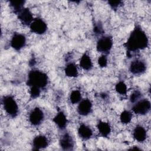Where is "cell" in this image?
Instances as JSON below:
<instances>
[{"label":"cell","instance_id":"1","mask_svg":"<svg viewBox=\"0 0 151 151\" xmlns=\"http://www.w3.org/2000/svg\"><path fill=\"white\" fill-rule=\"evenodd\" d=\"M149 40L145 32L139 26H136L130 33L124 45L130 54L143 50L148 46Z\"/></svg>","mask_w":151,"mask_h":151},{"label":"cell","instance_id":"2","mask_svg":"<svg viewBox=\"0 0 151 151\" xmlns=\"http://www.w3.org/2000/svg\"><path fill=\"white\" fill-rule=\"evenodd\" d=\"M27 83L30 87H36L41 89L47 86L48 77L45 73L41 71L32 70L28 73Z\"/></svg>","mask_w":151,"mask_h":151},{"label":"cell","instance_id":"3","mask_svg":"<svg viewBox=\"0 0 151 151\" xmlns=\"http://www.w3.org/2000/svg\"><path fill=\"white\" fill-rule=\"evenodd\" d=\"M2 104L6 114L11 117H15L18 114V106L14 97L11 96H5L2 99Z\"/></svg>","mask_w":151,"mask_h":151},{"label":"cell","instance_id":"4","mask_svg":"<svg viewBox=\"0 0 151 151\" xmlns=\"http://www.w3.org/2000/svg\"><path fill=\"white\" fill-rule=\"evenodd\" d=\"M113 39L110 36L105 35L100 38L96 44L97 50L104 54H107L113 46Z\"/></svg>","mask_w":151,"mask_h":151},{"label":"cell","instance_id":"5","mask_svg":"<svg viewBox=\"0 0 151 151\" xmlns=\"http://www.w3.org/2000/svg\"><path fill=\"white\" fill-rule=\"evenodd\" d=\"M150 110V102L147 99H140L132 107V111L140 115L147 114Z\"/></svg>","mask_w":151,"mask_h":151},{"label":"cell","instance_id":"6","mask_svg":"<svg viewBox=\"0 0 151 151\" xmlns=\"http://www.w3.org/2000/svg\"><path fill=\"white\" fill-rule=\"evenodd\" d=\"M31 31L37 34H43L47 29V25L45 22L40 18H34L29 25Z\"/></svg>","mask_w":151,"mask_h":151},{"label":"cell","instance_id":"7","mask_svg":"<svg viewBox=\"0 0 151 151\" xmlns=\"http://www.w3.org/2000/svg\"><path fill=\"white\" fill-rule=\"evenodd\" d=\"M44 119V114L42 110L38 107L33 109L29 115V122L33 126L40 125Z\"/></svg>","mask_w":151,"mask_h":151},{"label":"cell","instance_id":"8","mask_svg":"<svg viewBox=\"0 0 151 151\" xmlns=\"http://www.w3.org/2000/svg\"><path fill=\"white\" fill-rule=\"evenodd\" d=\"M11 46L17 51H19L24 48L26 44V38L24 35L20 33L14 34L10 41Z\"/></svg>","mask_w":151,"mask_h":151},{"label":"cell","instance_id":"9","mask_svg":"<svg viewBox=\"0 0 151 151\" xmlns=\"http://www.w3.org/2000/svg\"><path fill=\"white\" fill-rule=\"evenodd\" d=\"M147 68L146 63L141 60L133 61L129 67L130 71L134 75H140L144 73Z\"/></svg>","mask_w":151,"mask_h":151},{"label":"cell","instance_id":"10","mask_svg":"<svg viewBox=\"0 0 151 151\" xmlns=\"http://www.w3.org/2000/svg\"><path fill=\"white\" fill-rule=\"evenodd\" d=\"M59 145L63 150H70L73 149L74 142L71 136L69 133H65L61 137Z\"/></svg>","mask_w":151,"mask_h":151},{"label":"cell","instance_id":"11","mask_svg":"<svg viewBox=\"0 0 151 151\" xmlns=\"http://www.w3.org/2000/svg\"><path fill=\"white\" fill-rule=\"evenodd\" d=\"M17 15L21 22L26 25L29 26L34 19L31 11L28 8L25 7Z\"/></svg>","mask_w":151,"mask_h":151},{"label":"cell","instance_id":"12","mask_svg":"<svg viewBox=\"0 0 151 151\" xmlns=\"http://www.w3.org/2000/svg\"><path fill=\"white\" fill-rule=\"evenodd\" d=\"M92 110V103L87 99L81 100L77 107V111L81 116H87L90 114Z\"/></svg>","mask_w":151,"mask_h":151},{"label":"cell","instance_id":"13","mask_svg":"<svg viewBox=\"0 0 151 151\" xmlns=\"http://www.w3.org/2000/svg\"><path fill=\"white\" fill-rule=\"evenodd\" d=\"M48 145V140L46 136L40 134L35 137L32 140V147L34 150H40L44 149Z\"/></svg>","mask_w":151,"mask_h":151},{"label":"cell","instance_id":"14","mask_svg":"<svg viewBox=\"0 0 151 151\" xmlns=\"http://www.w3.org/2000/svg\"><path fill=\"white\" fill-rule=\"evenodd\" d=\"M133 136L136 141L139 142H143L146 140L147 137L146 130L143 126L138 125L134 129Z\"/></svg>","mask_w":151,"mask_h":151},{"label":"cell","instance_id":"15","mask_svg":"<svg viewBox=\"0 0 151 151\" xmlns=\"http://www.w3.org/2000/svg\"><path fill=\"white\" fill-rule=\"evenodd\" d=\"M78 134L83 140L90 139L93 135L91 129L85 124H81L78 128Z\"/></svg>","mask_w":151,"mask_h":151},{"label":"cell","instance_id":"16","mask_svg":"<svg viewBox=\"0 0 151 151\" xmlns=\"http://www.w3.org/2000/svg\"><path fill=\"white\" fill-rule=\"evenodd\" d=\"M53 122L60 129H64L67 124V119L65 114L61 111H58L53 118Z\"/></svg>","mask_w":151,"mask_h":151},{"label":"cell","instance_id":"17","mask_svg":"<svg viewBox=\"0 0 151 151\" xmlns=\"http://www.w3.org/2000/svg\"><path fill=\"white\" fill-rule=\"evenodd\" d=\"M97 129L99 133L103 137H107L111 132V127L110 124L103 121H99L97 124Z\"/></svg>","mask_w":151,"mask_h":151},{"label":"cell","instance_id":"18","mask_svg":"<svg viewBox=\"0 0 151 151\" xmlns=\"http://www.w3.org/2000/svg\"><path fill=\"white\" fill-rule=\"evenodd\" d=\"M80 65L84 70H90L93 67V63L90 56L84 54L80 60Z\"/></svg>","mask_w":151,"mask_h":151},{"label":"cell","instance_id":"19","mask_svg":"<svg viewBox=\"0 0 151 151\" xmlns=\"http://www.w3.org/2000/svg\"><path fill=\"white\" fill-rule=\"evenodd\" d=\"M64 71L65 75L70 77H76L78 74L76 65L73 63H70L66 65Z\"/></svg>","mask_w":151,"mask_h":151},{"label":"cell","instance_id":"20","mask_svg":"<svg viewBox=\"0 0 151 151\" xmlns=\"http://www.w3.org/2000/svg\"><path fill=\"white\" fill-rule=\"evenodd\" d=\"M25 4L24 1H9V5L14 12L18 14L24 8Z\"/></svg>","mask_w":151,"mask_h":151},{"label":"cell","instance_id":"21","mask_svg":"<svg viewBox=\"0 0 151 151\" xmlns=\"http://www.w3.org/2000/svg\"><path fill=\"white\" fill-rule=\"evenodd\" d=\"M81 100V94L80 91L77 90H74L71 91L70 95V100L72 104L78 103Z\"/></svg>","mask_w":151,"mask_h":151},{"label":"cell","instance_id":"22","mask_svg":"<svg viewBox=\"0 0 151 151\" xmlns=\"http://www.w3.org/2000/svg\"><path fill=\"white\" fill-rule=\"evenodd\" d=\"M132 119V114L128 110H124L122 112L120 116V119L122 123L128 124L129 123Z\"/></svg>","mask_w":151,"mask_h":151},{"label":"cell","instance_id":"23","mask_svg":"<svg viewBox=\"0 0 151 151\" xmlns=\"http://www.w3.org/2000/svg\"><path fill=\"white\" fill-rule=\"evenodd\" d=\"M115 89L118 93L122 95L126 94L127 91V86L123 81L118 82L115 86Z\"/></svg>","mask_w":151,"mask_h":151},{"label":"cell","instance_id":"24","mask_svg":"<svg viewBox=\"0 0 151 151\" xmlns=\"http://www.w3.org/2000/svg\"><path fill=\"white\" fill-rule=\"evenodd\" d=\"M141 97H142V93L139 91L136 90V91H134L133 93H132V94L130 95V101L132 103H136L137 101H139Z\"/></svg>","mask_w":151,"mask_h":151},{"label":"cell","instance_id":"25","mask_svg":"<svg viewBox=\"0 0 151 151\" xmlns=\"http://www.w3.org/2000/svg\"><path fill=\"white\" fill-rule=\"evenodd\" d=\"M41 90L40 88L36 87H31L29 90L30 96L32 99H36L40 95Z\"/></svg>","mask_w":151,"mask_h":151},{"label":"cell","instance_id":"26","mask_svg":"<svg viewBox=\"0 0 151 151\" xmlns=\"http://www.w3.org/2000/svg\"><path fill=\"white\" fill-rule=\"evenodd\" d=\"M98 64L100 67H106L107 65V58L105 54L101 55L98 59Z\"/></svg>","mask_w":151,"mask_h":151},{"label":"cell","instance_id":"27","mask_svg":"<svg viewBox=\"0 0 151 151\" xmlns=\"http://www.w3.org/2000/svg\"><path fill=\"white\" fill-rule=\"evenodd\" d=\"M122 2H123L121 1H108V4L113 9H116V8H118L122 4Z\"/></svg>","mask_w":151,"mask_h":151},{"label":"cell","instance_id":"28","mask_svg":"<svg viewBox=\"0 0 151 151\" xmlns=\"http://www.w3.org/2000/svg\"><path fill=\"white\" fill-rule=\"evenodd\" d=\"M94 32L96 34H101L103 32V29L102 27V25L100 24H97L95 25L94 28H93Z\"/></svg>","mask_w":151,"mask_h":151}]
</instances>
